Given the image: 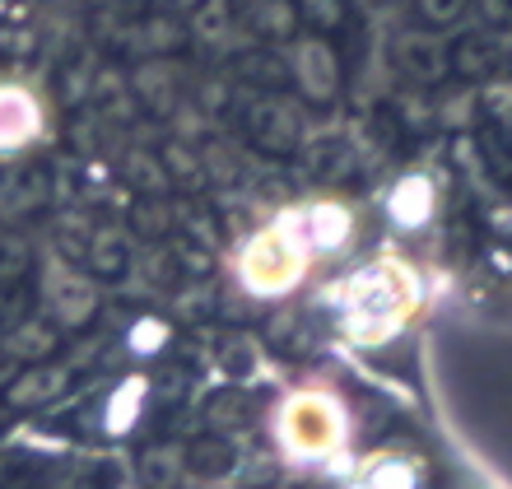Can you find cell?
<instances>
[{"label": "cell", "instance_id": "cell-1", "mask_svg": "<svg viewBox=\"0 0 512 489\" xmlns=\"http://www.w3.org/2000/svg\"><path fill=\"white\" fill-rule=\"evenodd\" d=\"M303 266H308V243H303V229H298L294 210H289L275 229L256 233L252 247H247V257H243V271L256 285V294H280Z\"/></svg>", "mask_w": 512, "mask_h": 489}, {"label": "cell", "instance_id": "cell-2", "mask_svg": "<svg viewBox=\"0 0 512 489\" xmlns=\"http://www.w3.org/2000/svg\"><path fill=\"white\" fill-rule=\"evenodd\" d=\"M47 136V103L28 80H0V159Z\"/></svg>", "mask_w": 512, "mask_h": 489}, {"label": "cell", "instance_id": "cell-3", "mask_svg": "<svg viewBox=\"0 0 512 489\" xmlns=\"http://www.w3.org/2000/svg\"><path fill=\"white\" fill-rule=\"evenodd\" d=\"M289 438L303 452H322L336 443V410L322 396H294L289 406Z\"/></svg>", "mask_w": 512, "mask_h": 489}, {"label": "cell", "instance_id": "cell-4", "mask_svg": "<svg viewBox=\"0 0 512 489\" xmlns=\"http://www.w3.org/2000/svg\"><path fill=\"white\" fill-rule=\"evenodd\" d=\"M433 205V187L424 177H401V187L391 191V215L401 224H424Z\"/></svg>", "mask_w": 512, "mask_h": 489}]
</instances>
